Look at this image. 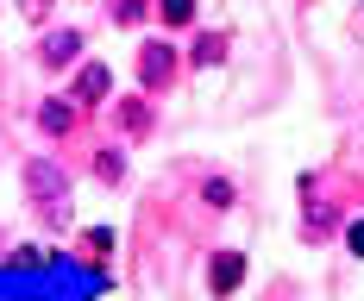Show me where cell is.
Instances as JSON below:
<instances>
[{"instance_id": "6da1fadb", "label": "cell", "mask_w": 364, "mask_h": 301, "mask_svg": "<svg viewBox=\"0 0 364 301\" xmlns=\"http://www.w3.org/2000/svg\"><path fill=\"white\" fill-rule=\"evenodd\" d=\"M26 195L38 201L44 226H70V176H63L50 157H32V163H26Z\"/></svg>"}, {"instance_id": "7a4b0ae2", "label": "cell", "mask_w": 364, "mask_h": 301, "mask_svg": "<svg viewBox=\"0 0 364 301\" xmlns=\"http://www.w3.org/2000/svg\"><path fill=\"white\" fill-rule=\"evenodd\" d=\"M75 119H82V101H75V94H50V101H38V132H44V138L75 132Z\"/></svg>"}, {"instance_id": "3957f363", "label": "cell", "mask_w": 364, "mask_h": 301, "mask_svg": "<svg viewBox=\"0 0 364 301\" xmlns=\"http://www.w3.org/2000/svg\"><path fill=\"white\" fill-rule=\"evenodd\" d=\"M139 75H145V88H164V82L176 75V44H164V38H151L145 50H139Z\"/></svg>"}, {"instance_id": "277c9868", "label": "cell", "mask_w": 364, "mask_h": 301, "mask_svg": "<svg viewBox=\"0 0 364 301\" xmlns=\"http://www.w3.org/2000/svg\"><path fill=\"white\" fill-rule=\"evenodd\" d=\"M239 283H245V251H214V263H208V289H214V301H226Z\"/></svg>"}, {"instance_id": "5b68a950", "label": "cell", "mask_w": 364, "mask_h": 301, "mask_svg": "<svg viewBox=\"0 0 364 301\" xmlns=\"http://www.w3.org/2000/svg\"><path fill=\"white\" fill-rule=\"evenodd\" d=\"M113 94V70L107 63H82V70H75V101H82V107H95V101H107Z\"/></svg>"}, {"instance_id": "8992f818", "label": "cell", "mask_w": 364, "mask_h": 301, "mask_svg": "<svg viewBox=\"0 0 364 301\" xmlns=\"http://www.w3.org/2000/svg\"><path fill=\"white\" fill-rule=\"evenodd\" d=\"M82 50H88V44H82V32H50V38H44V50H38V57H44L50 70H63V63H75Z\"/></svg>"}, {"instance_id": "52a82bcc", "label": "cell", "mask_w": 364, "mask_h": 301, "mask_svg": "<svg viewBox=\"0 0 364 301\" xmlns=\"http://www.w3.org/2000/svg\"><path fill=\"white\" fill-rule=\"evenodd\" d=\"M119 132L145 138V132H151V101H119Z\"/></svg>"}, {"instance_id": "ba28073f", "label": "cell", "mask_w": 364, "mask_h": 301, "mask_svg": "<svg viewBox=\"0 0 364 301\" xmlns=\"http://www.w3.org/2000/svg\"><path fill=\"white\" fill-rule=\"evenodd\" d=\"M220 57H226V38H220V32H201V38H195V63H201V70H214Z\"/></svg>"}, {"instance_id": "9c48e42d", "label": "cell", "mask_w": 364, "mask_h": 301, "mask_svg": "<svg viewBox=\"0 0 364 301\" xmlns=\"http://www.w3.org/2000/svg\"><path fill=\"white\" fill-rule=\"evenodd\" d=\"M145 13H151V0H107L113 26H132V19H145Z\"/></svg>"}, {"instance_id": "30bf717a", "label": "cell", "mask_w": 364, "mask_h": 301, "mask_svg": "<svg viewBox=\"0 0 364 301\" xmlns=\"http://www.w3.org/2000/svg\"><path fill=\"white\" fill-rule=\"evenodd\" d=\"M157 13H164L170 26H188V19H195V0H157Z\"/></svg>"}, {"instance_id": "8fae6325", "label": "cell", "mask_w": 364, "mask_h": 301, "mask_svg": "<svg viewBox=\"0 0 364 301\" xmlns=\"http://www.w3.org/2000/svg\"><path fill=\"white\" fill-rule=\"evenodd\" d=\"M201 201H208V207H232V182H226V176H214V182L201 188Z\"/></svg>"}, {"instance_id": "7c38bea8", "label": "cell", "mask_w": 364, "mask_h": 301, "mask_svg": "<svg viewBox=\"0 0 364 301\" xmlns=\"http://www.w3.org/2000/svg\"><path fill=\"white\" fill-rule=\"evenodd\" d=\"M95 170H101L107 182H119V176H126V157H119V150H101V157H95Z\"/></svg>"}, {"instance_id": "4fadbf2b", "label": "cell", "mask_w": 364, "mask_h": 301, "mask_svg": "<svg viewBox=\"0 0 364 301\" xmlns=\"http://www.w3.org/2000/svg\"><path fill=\"white\" fill-rule=\"evenodd\" d=\"M346 245H352V258H364V220L346 226Z\"/></svg>"}, {"instance_id": "5bb4252c", "label": "cell", "mask_w": 364, "mask_h": 301, "mask_svg": "<svg viewBox=\"0 0 364 301\" xmlns=\"http://www.w3.org/2000/svg\"><path fill=\"white\" fill-rule=\"evenodd\" d=\"M50 6H57V0H19V13H26V19H44Z\"/></svg>"}]
</instances>
